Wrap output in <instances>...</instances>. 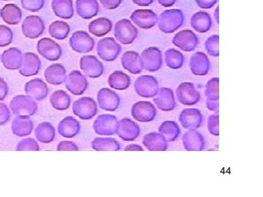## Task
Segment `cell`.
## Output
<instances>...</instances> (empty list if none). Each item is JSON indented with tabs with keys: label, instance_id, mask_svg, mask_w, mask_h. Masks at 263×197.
<instances>
[{
	"label": "cell",
	"instance_id": "obj_12",
	"mask_svg": "<svg viewBox=\"0 0 263 197\" xmlns=\"http://www.w3.org/2000/svg\"><path fill=\"white\" fill-rule=\"evenodd\" d=\"M143 69L148 72L160 70L162 65V52L159 48L149 47L142 52L141 55Z\"/></svg>",
	"mask_w": 263,
	"mask_h": 197
},
{
	"label": "cell",
	"instance_id": "obj_44",
	"mask_svg": "<svg viewBox=\"0 0 263 197\" xmlns=\"http://www.w3.org/2000/svg\"><path fill=\"white\" fill-rule=\"evenodd\" d=\"M165 64L169 68L173 70H178L183 67L184 62V57L181 52L177 50L171 48L166 51L164 53Z\"/></svg>",
	"mask_w": 263,
	"mask_h": 197
},
{
	"label": "cell",
	"instance_id": "obj_6",
	"mask_svg": "<svg viewBox=\"0 0 263 197\" xmlns=\"http://www.w3.org/2000/svg\"><path fill=\"white\" fill-rule=\"evenodd\" d=\"M138 96L143 98L155 97L158 93L159 83L153 76L143 75L138 77L134 85Z\"/></svg>",
	"mask_w": 263,
	"mask_h": 197
},
{
	"label": "cell",
	"instance_id": "obj_36",
	"mask_svg": "<svg viewBox=\"0 0 263 197\" xmlns=\"http://www.w3.org/2000/svg\"><path fill=\"white\" fill-rule=\"evenodd\" d=\"M112 27L113 23L110 19L101 17L95 19L89 24V31L97 37H103L112 30Z\"/></svg>",
	"mask_w": 263,
	"mask_h": 197
},
{
	"label": "cell",
	"instance_id": "obj_16",
	"mask_svg": "<svg viewBox=\"0 0 263 197\" xmlns=\"http://www.w3.org/2000/svg\"><path fill=\"white\" fill-rule=\"evenodd\" d=\"M117 135L124 141H133L141 134L139 125L129 119H123L118 124Z\"/></svg>",
	"mask_w": 263,
	"mask_h": 197
},
{
	"label": "cell",
	"instance_id": "obj_5",
	"mask_svg": "<svg viewBox=\"0 0 263 197\" xmlns=\"http://www.w3.org/2000/svg\"><path fill=\"white\" fill-rule=\"evenodd\" d=\"M122 51V47L113 37H105L99 41L97 53L99 57L105 62H113Z\"/></svg>",
	"mask_w": 263,
	"mask_h": 197
},
{
	"label": "cell",
	"instance_id": "obj_39",
	"mask_svg": "<svg viewBox=\"0 0 263 197\" xmlns=\"http://www.w3.org/2000/svg\"><path fill=\"white\" fill-rule=\"evenodd\" d=\"M192 27L195 31L200 33L209 32L212 27V20L210 15L202 11L195 13L192 17Z\"/></svg>",
	"mask_w": 263,
	"mask_h": 197
},
{
	"label": "cell",
	"instance_id": "obj_57",
	"mask_svg": "<svg viewBox=\"0 0 263 197\" xmlns=\"http://www.w3.org/2000/svg\"><path fill=\"white\" fill-rule=\"evenodd\" d=\"M158 2L162 6L167 8V7L173 6L176 3V0H158Z\"/></svg>",
	"mask_w": 263,
	"mask_h": 197
},
{
	"label": "cell",
	"instance_id": "obj_58",
	"mask_svg": "<svg viewBox=\"0 0 263 197\" xmlns=\"http://www.w3.org/2000/svg\"><path fill=\"white\" fill-rule=\"evenodd\" d=\"M3 1H10V0H3Z\"/></svg>",
	"mask_w": 263,
	"mask_h": 197
},
{
	"label": "cell",
	"instance_id": "obj_38",
	"mask_svg": "<svg viewBox=\"0 0 263 197\" xmlns=\"http://www.w3.org/2000/svg\"><path fill=\"white\" fill-rule=\"evenodd\" d=\"M108 82L112 89L123 91L130 86L131 78L122 71H115L109 76Z\"/></svg>",
	"mask_w": 263,
	"mask_h": 197
},
{
	"label": "cell",
	"instance_id": "obj_31",
	"mask_svg": "<svg viewBox=\"0 0 263 197\" xmlns=\"http://www.w3.org/2000/svg\"><path fill=\"white\" fill-rule=\"evenodd\" d=\"M67 70L61 64H53L45 70L44 76L48 84L59 86L65 83Z\"/></svg>",
	"mask_w": 263,
	"mask_h": 197
},
{
	"label": "cell",
	"instance_id": "obj_30",
	"mask_svg": "<svg viewBox=\"0 0 263 197\" xmlns=\"http://www.w3.org/2000/svg\"><path fill=\"white\" fill-rule=\"evenodd\" d=\"M122 67L134 75H138L143 71L141 56L136 51L125 52L122 57Z\"/></svg>",
	"mask_w": 263,
	"mask_h": 197
},
{
	"label": "cell",
	"instance_id": "obj_24",
	"mask_svg": "<svg viewBox=\"0 0 263 197\" xmlns=\"http://www.w3.org/2000/svg\"><path fill=\"white\" fill-rule=\"evenodd\" d=\"M183 145L188 151H201L205 148L203 136L196 129H190L183 136Z\"/></svg>",
	"mask_w": 263,
	"mask_h": 197
},
{
	"label": "cell",
	"instance_id": "obj_42",
	"mask_svg": "<svg viewBox=\"0 0 263 197\" xmlns=\"http://www.w3.org/2000/svg\"><path fill=\"white\" fill-rule=\"evenodd\" d=\"M50 35L59 41H62L68 37L70 32V27L69 24L62 21H56L50 24L48 28Z\"/></svg>",
	"mask_w": 263,
	"mask_h": 197
},
{
	"label": "cell",
	"instance_id": "obj_49",
	"mask_svg": "<svg viewBox=\"0 0 263 197\" xmlns=\"http://www.w3.org/2000/svg\"><path fill=\"white\" fill-rule=\"evenodd\" d=\"M208 129L212 135H219V114H214L210 115L208 119Z\"/></svg>",
	"mask_w": 263,
	"mask_h": 197
},
{
	"label": "cell",
	"instance_id": "obj_46",
	"mask_svg": "<svg viewBox=\"0 0 263 197\" xmlns=\"http://www.w3.org/2000/svg\"><path fill=\"white\" fill-rule=\"evenodd\" d=\"M13 33L5 25H0V47L9 46L13 42Z\"/></svg>",
	"mask_w": 263,
	"mask_h": 197
},
{
	"label": "cell",
	"instance_id": "obj_28",
	"mask_svg": "<svg viewBox=\"0 0 263 197\" xmlns=\"http://www.w3.org/2000/svg\"><path fill=\"white\" fill-rule=\"evenodd\" d=\"M168 142L160 133L151 132L144 136L143 143L150 151H165L168 147Z\"/></svg>",
	"mask_w": 263,
	"mask_h": 197
},
{
	"label": "cell",
	"instance_id": "obj_4",
	"mask_svg": "<svg viewBox=\"0 0 263 197\" xmlns=\"http://www.w3.org/2000/svg\"><path fill=\"white\" fill-rule=\"evenodd\" d=\"M72 112L82 120H89L98 114V107L92 98L84 96L74 102Z\"/></svg>",
	"mask_w": 263,
	"mask_h": 197
},
{
	"label": "cell",
	"instance_id": "obj_14",
	"mask_svg": "<svg viewBox=\"0 0 263 197\" xmlns=\"http://www.w3.org/2000/svg\"><path fill=\"white\" fill-rule=\"evenodd\" d=\"M65 87L71 94L81 95L84 94L89 84L86 76L79 70H73L66 77Z\"/></svg>",
	"mask_w": 263,
	"mask_h": 197
},
{
	"label": "cell",
	"instance_id": "obj_23",
	"mask_svg": "<svg viewBox=\"0 0 263 197\" xmlns=\"http://www.w3.org/2000/svg\"><path fill=\"white\" fill-rule=\"evenodd\" d=\"M207 108L211 111H219V78L213 77L208 81L205 88Z\"/></svg>",
	"mask_w": 263,
	"mask_h": 197
},
{
	"label": "cell",
	"instance_id": "obj_27",
	"mask_svg": "<svg viewBox=\"0 0 263 197\" xmlns=\"http://www.w3.org/2000/svg\"><path fill=\"white\" fill-rule=\"evenodd\" d=\"M80 131V122L72 116L65 117L58 125V133L63 137H75L79 134Z\"/></svg>",
	"mask_w": 263,
	"mask_h": 197
},
{
	"label": "cell",
	"instance_id": "obj_26",
	"mask_svg": "<svg viewBox=\"0 0 263 197\" xmlns=\"http://www.w3.org/2000/svg\"><path fill=\"white\" fill-rule=\"evenodd\" d=\"M0 60L3 66L8 70H18L22 66L23 53L17 48H10L3 52Z\"/></svg>",
	"mask_w": 263,
	"mask_h": 197
},
{
	"label": "cell",
	"instance_id": "obj_3",
	"mask_svg": "<svg viewBox=\"0 0 263 197\" xmlns=\"http://www.w3.org/2000/svg\"><path fill=\"white\" fill-rule=\"evenodd\" d=\"M138 29L127 18L119 21L114 28L116 39L124 45L132 44L138 37Z\"/></svg>",
	"mask_w": 263,
	"mask_h": 197
},
{
	"label": "cell",
	"instance_id": "obj_41",
	"mask_svg": "<svg viewBox=\"0 0 263 197\" xmlns=\"http://www.w3.org/2000/svg\"><path fill=\"white\" fill-rule=\"evenodd\" d=\"M91 148L97 151H119L121 146L114 138L97 137L91 143Z\"/></svg>",
	"mask_w": 263,
	"mask_h": 197
},
{
	"label": "cell",
	"instance_id": "obj_9",
	"mask_svg": "<svg viewBox=\"0 0 263 197\" xmlns=\"http://www.w3.org/2000/svg\"><path fill=\"white\" fill-rule=\"evenodd\" d=\"M131 115L137 122H151L155 120L157 109L150 102L140 101L132 107Z\"/></svg>",
	"mask_w": 263,
	"mask_h": 197
},
{
	"label": "cell",
	"instance_id": "obj_21",
	"mask_svg": "<svg viewBox=\"0 0 263 197\" xmlns=\"http://www.w3.org/2000/svg\"><path fill=\"white\" fill-rule=\"evenodd\" d=\"M179 122L184 129H197L202 123V115L196 108L184 109L179 115Z\"/></svg>",
	"mask_w": 263,
	"mask_h": 197
},
{
	"label": "cell",
	"instance_id": "obj_18",
	"mask_svg": "<svg viewBox=\"0 0 263 197\" xmlns=\"http://www.w3.org/2000/svg\"><path fill=\"white\" fill-rule=\"evenodd\" d=\"M80 67L86 75L91 78H98L104 72L103 64L92 55L81 57Z\"/></svg>",
	"mask_w": 263,
	"mask_h": 197
},
{
	"label": "cell",
	"instance_id": "obj_19",
	"mask_svg": "<svg viewBox=\"0 0 263 197\" xmlns=\"http://www.w3.org/2000/svg\"><path fill=\"white\" fill-rule=\"evenodd\" d=\"M41 67V61L37 55L32 52H27L23 54V60L19 72L25 77H31L37 75Z\"/></svg>",
	"mask_w": 263,
	"mask_h": 197
},
{
	"label": "cell",
	"instance_id": "obj_35",
	"mask_svg": "<svg viewBox=\"0 0 263 197\" xmlns=\"http://www.w3.org/2000/svg\"><path fill=\"white\" fill-rule=\"evenodd\" d=\"M52 10L59 18L70 19L74 15L72 0H52Z\"/></svg>",
	"mask_w": 263,
	"mask_h": 197
},
{
	"label": "cell",
	"instance_id": "obj_37",
	"mask_svg": "<svg viewBox=\"0 0 263 197\" xmlns=\"http://www.w3.org/2000/svg\"><path fill=\"white\" fill-rule=\"evenodd\" d=\"M36 139L42 143H50L54 141L56 131L49 122H43L37 126L34 131Z\"/></svg>",
	"mask_w": 263,
	"mask_h": 197
},
{
	"label": "cell",
	"instance_id": "obj_50",
	"mask_svg": "<svg viewBox=\"0 0 263 197\" xmlns=\"http://www.w3.org/2000/svg\"><path fill=\"white\" fill-rule=\"evenodd\" d=\"M57 150L59 151H78L79 148L73 142L63 141L59 143Z\"/></svg>",
	"mask_w": 263,
	"mask_h": 197
},
{
	"label": "cell",
	"instance_id": "obj_17",
	"mask_svg": "<svg viewBox=\"0 0 263 197\" xmlns=\"http://www.w3.org/2000/svg\"><path fill=\"white\" fill-rule=\"evenodd\" d=\"M173 43L183 51H193L199 43V38L191 30H182L174 36Z\"/></svg>",
	"mask_w": 263,
	"mask_h": 197
},
{
	"label": "cell",
	"instance_id": "obj_55",
	"mask_svg": "<svg viewBox=\"0 0 263 197\" xmlns=\"http://www.w3.org/2000/svg\"><path fill=\"white\" fill-rule=\"evenodd\" d=\"M126 151H143L144 149L138 144H132L124 148Z\"/></svg>",
	"mask_w": 263,
	"mask_h": 197
},
{
	"label": "cell",
	"instance_id": "obj_20",
	"mask_svg": "<svg viewBox=\"0 0 263 197\" xmlns=\"http://www.w3.org/2000/svg\"><path fill=\"white\" fill-rule=\"evenodd\" d=\"M131 20L140 28L148 29L158 22L157 14L152 10H136L130 16Z\"/></svg>",
	"mask_w": 263,
	"mask_h": 197
},
{
	"label": "cell",
	"instance_id": "obj_1",
	"mask_svg": "<svg viewBox=\"0 0 263 197\" xmlns=\"http://www.w3.org/2000/svg\"><path fill=\"white\" fill-rule=\"evenodd\" d=\"M10 108L13 114L18 115L32 116L37 112V103L29 95H18L10 102Z\"/></svg>",
	"mask_w": 263,
	"mask_h": 197
},
{
	"label": "cell",
	"instance_id": "obj_11",
	"mask_svg": "<svg viewBox=\"0 0 263 197\" xmlns=\"http://www.w3.org/2000/svg\"><path fill=\"white\" fill-rule=\"evenodd\" d=\"M69 43L71 48L79 53H89L94 49L95 45V40L85 31L74 32Z\"/></svg>",
	"mask_w": 263,
	"mask_h": 197
},
{
	"label": "cell",
	"instance_id": "obj_45",
	"mask_svg": "<svg viewBox=\"0 0 263 197\" xmlns=\"http://www.w3.org/2000/svg\"><path fill=\"white\" fill-rule=\"evenodd\" d=\"M219 37L217 34H214L212 37L208 38L206 42H205V48L209 54L212 56H219Z\"/></svg>",
	"mask_w": 263,
	"mask_h": 197
},
{
	"label": "cell",
	"instance_id": "obj_54",
	"mask_svg": "<svg viewBox=\"0 0 263 197\" xmlns=\"http://www.w3.org/2000/svg\"><path fill=\"white\" fill-rule=\"evenodd\" d=\"M8 94V86L7 83L0 77V101L4 100Z\"/></svg>",
	"mask_w": 263,
	"mask_h": 197
},
{
	"label": "cell",
	"instance_id": "obj_48",
	"mask_svg": "<svg viewBox=\"0 0 263 197\" xmlns=\"http://www.w3.org/2000/svg\"><path fill=\"white\" fill-rule=\"evenodd\" d=\"M17 150H34L38 151L40 150V146L37 142L33 138H27L23 141L19 142L17 145Z\"/></svg>",
	"mask_w": 263,
	"mask_h": 197
},
{
	"label": "cell",
	"instance_id": "obj_34",
	"mask_svg": "<svg viewBox=\"0 0 263 197\" xmlns=\"http://www.w3.org/2000/svg\"><path fill=\"white\" fill-rule=\"evenodd\" d=\"M0 17L6 24L17 25L22 21V11L18 5L7 4L0 10Z\"/></svg>",
	"mask_w": 263,
	"mask_h": 197
},
{
	"label": "cell",
	"instance_id": "obj_51",
	"mask_svg": "<svg viewBox=\"0 0 263 197\" xmlns=\"http://www.w3.org/2000/svg\"><path fill=\"white\" fill-rule=\"evenodd\" d=\"M10 119V112L7 105L0 103V126L4 125Z\"/></svg>",
	"mask_w": 263,
	"mask_h": 197
},
{
	"label": "cell",
	"instance_id": "obj_7",
	"mask_svg": "<svg viewBox=\"0 0 263 197\" xmlns=\"http://www.w3.org/2000/svg\"><path fill=\"white\" fill-rule=\"evenodd\" d=\"M176 98L180 103L187 106L196 105L200 100V94L193 83L184 82L178 86Z\"/></svg>",
	"mask_w": 263,
	"mask_h": 197
},
{
	"label": "cell",
	"instance_id": "obj_25",
	"mask_svg": "<svg viewBox=\"0 0 263 197\" xmlns=\"http://www.w3.org/2000/svg\"><path fill=\"white\" fill-rule=\"evenodd\" d=\"M26 94L34 100L42 101L47 97L48 87L46 82L41 78L32 79L25 84Z\"/></svg>",
	"mask_w": 263,
	"mask_h": 197
},
{
	"label": "cell",
	"instance_id": "obj_22",
	"mask_svg": "<svg viewBox=\"0 0 263 197\" xmlns=\"http://www.w3.org/2000/svg\"><path fill=\"white\" fill-rule=\"evenodd\" d=\"M154 98L157 108L164 112L172 111L176 107L174 91L169 88H161Z\"/></svg>",
	"mask_w": 263,
	"mask_h": 197
},
{
	"label": "cell",
	"instance_id": "obj_56",
	"mask_svg": "<svg viewBox=\"0 0 263 197\" xmlns=\"http://www.w3.org/2000/svg\"><path fill=\"white\" fill-rule=\"evenodd\" d=\"M133 3L139 6H148L153 3L154 0H133Z\"/></svg>",
	"mask_w": 263,
	"mask_h": 197
},
{
	"label": "cell",
	"instance_id": "obj_8",
	"mask_svg": "<svg viewBox=\"0 0 263 197\" xmlns=\"http://www.w3.org/2000/svg\"><path fill=\"white\" fill-rule=\"evenodd\" d=\"M118 124L117 117L110 114H103L95 119L93 129L99 135H114L117 133Z\"/></svg>",
	"mask_w": 263,
	"mask_h": 197
},
{
	"label": "cell",
	"instance_id": "obj_2",
	"mask_svg": "<svg viewBox=\"0 0 263 197\" xmlns=\"http://www.w3.org/2000/svg\"><path fill=\"white\" fill-rule=\"evenodd\" d=\"M184 17L180 10H166L160 16L159 27L162 32L173 33L182 27Z\"/></svg>",
	"mask_w": 263,
	"mask_h": 197
},
{
	"label": "cell",
	"instance_id": "obj_40",
	"mask_svg": "<svg viewBox=\"0 0 263 197\" xmlns=\"http://www.w3.org/2000/svg\"><path fill=\"white\" fill-rule=\"evenodd\" d=\"M50 103L52 108L62 111L70 108L71 97L70 95L63 90H57L50 96Z\"/></svg>",
	"mask_w": 263,
	"mask_h": 197
},
{
	"label": "cell",
	"instance_id": "obj_43",
	"mask_svg": "<svg viewBox=\"0 0 263 197\" xmlns=\"http://www.w3.org/2000/svg\"><path fill=\"white\" fill-rule=\"evenodd\" d=\"M159 131L164 136L167 142H174L179 137L181 129L176 122L173 121H166L161 124Z\"/></svg>",
	"mask_w": 263,
	"mask_h": 197
},
{
	"label": "cell",
	"instance_id": "obj_52",
	"mask_svg": "<svg viewBox=\"0 0 263 197\" xmlns=\"http://www.w3.org/2000/svg\"><path fill=\"white\" fill-rule=\"evenodd\" d=\"M104 8L108 10H114L119 8L122 0H100Z\"/></svg>",
	"mask_w": 263,
	"mask_h": 197
},
{
	"label": "cell",
	"instance_id": "obj_10",
	"mask_svg": "<svg viewBox=\"0 0 263 197\" xmlns=\"http://www.w3.org/2000/svg\"><path fill=\"white\" fill-rule=\"evenodd\" d=\"M37 50L38 53L48 61H57L61 58L62 54L60 45L48 37L42 38L38 41Z\"/></svg>",
	"mask_w": 263,
	"mask_h": 197
},
{
	"label": "cell",
	"instance_id": "obj_53",
	"mask_svg": "<svg viewBox=\"0 0 263 197\" xmlns=\"http://www.w3.org/2000/svg\"><path fill=\"white\" fill-rule=\"evenodd\" d=\"M217 1L218 0H196V3L200 8L209 9L214 7Z\"/></svg>",
	"mask_w": 263,
	"mask_h": 197
},
{
	"label": "cell",
	"instance_id": "obj_32",
	"mask_svg": "<svg viewBox=\"0 0 263 197\" xmlns=\"http://www.w3.org/2000/svg\"><path fill=\"white\" fill-rule=\"evenodd\" d=\"M76 7L78 15L84 19L94 18L100 10L98 0H76Z\"/></svg>",
	"mask_w": 263,
	"mask_h": 197
},
{
	"label": "cell",
	"instance_id": "obj_13",
	"mask_svg": "<svg viewBox=\"0 0 263 197\" xmlns=\"http://www.w3.org/2000/svg\"><path fill=\"white\" fill-rule=\"evenodd\" d=\"M22 33L26 37L36 39L41 37L45 31L44 22L38 15H29L22 25Z\"/></svg>",
	"mask_w": 263,
	"mask_h": 197
},
{
	"label": "cell",
	"instance_id": "obj_33",
	"mask_svg": "<svg viewBox=\"0 0 263 197\" xmlns=\"http://www.w3.org/2000/svg\"><path fill=\"white\" fill-rule=\"evenodd\" d=\"M34 124L30 116L18 115L15 117L12 124L11 129L15 135L24 136L32 133Z\"/></svg>",
	"mask_w": 263,
	"mask_h": 197
},
{
	"label": "cell",
	"instance_id": "obj_15",
	"mask_svg": "<svg viewBox=\"0 0 263 197\" xmlns=\"http://www.w3.org/2000/svg\"><path fill=\"white\" fill-rule=\"evenodd\" d=\"M98 101L100 108L105 111H116L120 105L119 95L108 88H103L98 91Z\"/></svg>",
	"mask_w": 263,
	"mask_h": 197
},
{
	"label": "cell",
	"instance_id": "obj_29",
	"mask_svg": "<svg viewBox=\"0 0 263 197\" xmlns=\"http://www.w3.org/2000/svg\"><path fill=\"white\" fill-rule=\"evenodd\" d=\"M210 66L209 58L202 52H197L192 56L190 60V70L194 75H207L210 70Z\"/></svg>",
	"mask_w": 263,
	"mask_h": 197
},
{
	"label": "cell",
	"instance_id": "obj_47",
	"mask_svg": "<svg viewBox=\"0 0 263 197\" xmlns=\"http://www.w3.org/2000/svg\"><path fill=\"white\" fill-rule=\"evenodd\" d=\"M21 3L24 9L35 13L44 7L45 0H21Z\"/></svg>",
	"mask_w": 263,
	"mask_h": 197
}]
</instances>
